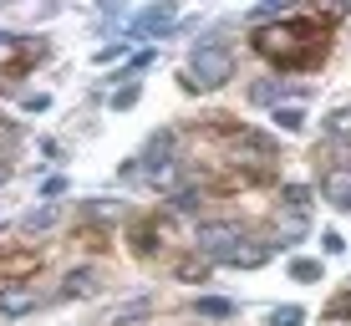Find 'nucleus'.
Returning a JSON list of instances; mask_svg holds the SVG:
<instances>
[{
    "mask_svg": "<svg viewBox=\"0 0 351 326\" xmlns=\"http://www.w3.org/2000/svg\"><path fill=\"white\" fill-rule=\"evenodd\" d=\"M71 250H82V255H102L107 250V224L102 220H87L71 229Z\"/></svg>",
    "mask_w": 351,
    "mask_h": 326,
    "instance_id": "obj_10",
    "label": "nucleus"
},
{
    "mask_svg": "<svg viewBox=\"0 0 351 326\" xmlns=\"http://www.w3.org/2000/svg\"><path fill=\"white\" fill-rule=\"evenodd\" d=\"M290 281H321V260L295 255V260H290Z\"/></svg>",
    "mask_w": 351,
    "mask_h": 326,
    "instance_id": "obj_19",
    "label": "nucleus"
},
{
    "mask_svg": "<svg viewBox=\"0 0 351 326\" xmlns=\"http://www.w3.org/2000/svg\"><path fill=\"white\" fill-rule=\"evenodd\" d=\"M178 26V16L173 10H138V16H132V36H163V31H173Z\"/></svg>",
    "mask_w": 351,
    "mask_h": 326,
    "instance_id": "obj_11",
    "label": "nucleus"
},
{
    "mask_svg": "<svg viewBox=\"0 0 351 326\" xmlns=\"http://www.w3.org/2000/svg\"><path fill=\"white\" fill-rule=\"evenodd\" d=\"M46 296L26 291V286H10V291H0V316H26V311H36Z\"/></svg>",
    "mask_w": 351,
    "mask_h": 326,
    "instance_id": "obj_12",
    "label": "nucleus"
},
{
    "mask_svg": "<svg viewBox=\"0 0 351 326\" xmlns=\"http://www.w3.org/2000/svg\"><path fill=\"white\" fill-rule=\"evenodd\" d=\"M46 56V36H0V87H16Z\"/></svg>",
    "mask_w": 351,
    "mask_h": 326,
    "instance_id": "obj_4",
    "label": "nucleus"
},
{
    "mask_svg": "<svg viewBox=\"0 0 351 326\" xmlns=\"http://www.w3.org/2000/svg\"><path fill=\"white\" fill-rule=\"evenodd\" d=\"M132 102H138V82H128L123 92H112V107H117V113H123V107H132Z\"/></svg>",
    "mask_w": 351,
    "mask_h": 326,
    "instance_id": "obj_24",
    "label": "nucleus"
},
{
    "mask_svg": "<svg viewBox=\"0 0 351 326\" xmlns=\"http://www.w3.org/2000/svg\"><path fill=\"white\" fill-rule=\"evenodd\" d=\"M193 311H199V316H209V321H229V316H234V301H224V296H199V301H193Z\"/></svg>",
    "mask_w": 351,
    "mask_h": 326,
    "instance_id": "obj_15",
    "label": "nucleus"
},
{
    "mask_svg": "<svg viewBox=\"0 0 351 326\" xmlns=\"http://www.w3.org/2000/svg\"><path fill=\"white\" fill-rule=\"evenodd\" d=\"M265 326H306V311L300 306H275L270 316H265Z\"/></svg>",
    "mask_w": 351,
    "mask_h": 326,
    "instance_id": "obj_18",
    "label": "nucleus"
},
{
    "mask_svg": "<svg viewBox=\"0 0 351 326\" xmlns=\"http://www.w3.org/2000/svg\"><path fill=\"white\" fill-rule=\"evenodd\" d=\"M234 77V51L224 41H199L189 51V67L178 71V87L184 92H214Z\"/></svg>",
    "mask_w": 351,
    "mask_h": 326,
    "instance_id": "obj_2",
    "label": "nucleus"
},
{
    "mask_svg": "<svg viewBox=\"0 0 351 326\" xmlns=\"http://www.w3.org/2000/svg\"><path fill=\"white\" fill-rule=\"evenodd\" d=\"M245 240H250V235H245L239 224H229V220H204V224H199V245H193V250L224 265L239 245H245Z\"/></svg>",
    "mask_w": 351,
    "mask_h": 326,
    "instance_id": "obj_5",
    "label": "nucleus"
},
{
    "mask_svg": "<svg viewBox=\"0 0 351 326\" xmlns=\"http://www.w3.org/2000/svg\"><path fill=\"white\" fill-rule=\"evenodd\" d=\"M123 46H128V41H107L102 51H97V62H117V56H123Z\"/></svg>",
    "mask_w": 351,
    "mask_h": 326,
    "instance_id": "obj_25",
    "label": "nucleus"
},
{
    "mask_svg": "<svg viewBox=\"0 0 351 326\" xmlns=\"http://www.w3.org/2000/svg\"><path fill=\"white\" fill-rule=\"evenodd\" d=\"M209 270H214V260H209V255H199V250H193V255H178V265H173L178 281H204Z\"/></svg>",
    "mask_w": 351,
    "mask_h": 326,
    "instance_id": "obj_13",
    "label": "nucleus"
},
{
    "mask_svg": "<svg viewBox=\"0 0 351 326\" xmlns=\"http://www.w3.org/2000/svg\"><path fill=\"white\" fill-rule=\"evenodd\" d=\"M280 199H285V204H280V209H295V214H311V189H306V184H285V189H280Z\"/></svg>",
    "mask_w": 351,
    "mask_h": 326,
    "instance_id": "obj_16",
    "label": "nucleus"
},
{
    "mask_svg": "<svg viewBox=\"0 0 351 326\" xmlns=\"http://www.w3.org/2000/svg\"><path fill=\"white\" fill-rule=\"evenodd\" d=\"M290 92H295L290 82H255V87H250V102L255 107H275L280 97H290Z\"/></svg>",
    "mask_w": 351,
    "mask_h": 326,
    "instance_id": "obj_14",
    "label": "nucleus"
},
{
    "mask_svg": "<svg viewBox=\"0 0 351 326\" xmlns=\"http://www.w3.org/2000/svg\"><path fill=\"white\" fill-rule=\"evenodd\" d=\"M46 224H56V204H46V209H36L31 220H21V229H26V235H36V229H46Z\"/></svg>",
    "mask_w": 351,
    "mask_h": 326,
    "instance_id": "obj_22",
    "label": "nucleus"
},
{
    "mask_svg": "<svg viewBox=\"0 0 351 326\" xmlns=\"http://www.w3.org/2000/svg\"><path fill=\"white\" fill-rule=\"evenodd\" d=\"M306 229H311V220H306V214L280 209V220L270 224V235H265V240H270L275 250H285V245H295V240H306Z\"/></svg>",
    "mask_w": 351,
    "mask_h": 326,
    "instance_id": "obj_7",
    "label": "nucleus"
},
{
    "mask_svg": "<svg viewBox=\"0 0 351 326\" xmlns=\"http://www.w3.org/2000/svg\"><path fill=\"white\" fill-rule=\"evenodd\" d=\"M346 21V5L331 10H311V16H280L270 26H255L250 46L260 62H270L275 71H316L331 56V36Z\"/></svg>",
    "mask_w": 351,
    "mask_h": 326,
    "instance_id": "obj_1",
    "label": "nucleus"
},
{
    "mask_svg": "<svg viewBox=\"0 0 351 326\" xmlns=\"http://www.w3.org/2000/svg\"><path fill=\"white\" fill-rule=\"evenodd\" d=\"M102 291V275H97V265H82V270H71L62 281V291H56V301H82V296H97Z\"/></svg>",
    "mask_w": 351,
    "mask_h": 326,
    "instance_id": "obj_8",
    "label": "nucleus"
},
{
    "mask_svg": "<svg viewBox=\"0 0 351 326\" xmlns=\"http://www.w3.org/2000/svg\"><path fill=\"white\" fill-rule=\"evenodd\" d=\"M128 250L143 265H163L178 250L173 220H168V214H138V220H128ZM173 265H178V255H173Z\"/></svg>",
    "mask_w": 351,
    "mask_h": 326,
    "instance_id": "obj_3",
    "label": "nucleus"
},
{
    "mask_svg": "<svg viewBox=\"0 0 351 326\" xmlns=\"http://www.w3.org/2000/svg\"><path fill=\"white\" fill-rule=\"evenodd\" d=\"M326 132H331V138H351V107H336V113L326 117Z\"/></svg>",
    "mask_w": 351,
    "mask_h": 326,
    "instance_id": "obj_21",
    "label": "nucleus"
},
{
    "mask_svg": "<svg viewBox=\"0 0 351 326\" xmlns=\"http://www.w3.org/2000/svg\"><path fill=\"white\" fill-rule=\"evenodd\" d=\"M321 250H326V255H341V250H346L341 229H326V235H321Z\"/></svg>",
    "mask_w": 351,
    "mask_h": 326,
    "instance_id": "obj_23",
    "label": "nucleus"
},
{
    "mask_svg": "<svg viewBox=\"0 0 351 326\" xmlns=\"http://www.w3.org/2000/svg\"><path fill=\"white\" fill-rule=\"evenodd\" d=\"M5 178H10V163H5V159H0V184H5Z\"/></svg>",
    "mask_w": 351,
    "mask_h": 326,
    "instance_id": "obj_27",
    "label": "nucleus"
},
{
    "mask_svg": "<svg viewBox=\"0 0 351 326\" xmlns=\"http://www.w3.org/2000/svg\"><path fill=\"white\" fill-rule=\"evenodd\" d=\"M321 316L326 321H341V326H351V291H341V296H331V301H326V311H321Z\"/></svg>",
    "mask_w": 351,
    "mask_h": 326,
    "instance_id": "obj_17",
    "label": "nucleus"
},
{
    "mask_svg": "<svg viewBox=\"0 0 351 326\" xmlns=\"http://www.w3.org/2000/svg\"><path fill=\"white\" fill-rule=\"evenodd\" d=\"M41 265H46L41 250H31V245H5V250H0V286H26L31 275H41Z\"/></svg>",
    "mask_w": 351,
    "mask_h": 326,
    "instance_id": "obj_6",
    "label": "nucleus"
},
{
    "mask_svg": "<svg viewBox=\"0 0 351 326\" xmlns=\"http://www.w3.org/2000/svg\"><path fill=\"white\" fill-rule=\"evenodd\" d=\"M275 255H280V250H275L270 240H245V245H239L224 265H234V270H255V265H270Z\"/></svg>",
    "mask_w": 351,
    "mask_h": 326,
    "instance_id": "obj_9",
    "label": "nucleus"
},
{
    "mask_svg": "<svg viewBox=\"0 0 351 326\" xmlns=\"http://www.w3.org/2000/svg\"><path fill=\"white\" fill-rule=\"evenodd\" d=\"M275 123H280L285 132H300L306 128V107H275Z\"/></svg>",
    "mask_w": 351,
    "mask_h": 326,
    "instance_id": "obj_20",
    "label": "nucleus"
},
{
    "mask_svg": "<svg viewBox=\"0 0 351 326\" xmlns=\"http://www.w3.org/2000/svg\"><path fill=\"white\" fill-rule=\"evenodd\" d=\"M41 194H46V199H56V194H66V178H62V174H56V178H46V184H41Z\"/></svg>",
    "mask_w": 351,
    "mask_h": 326,
    "instance_id": "obj_26",
    "label": "nucleus"
}]
</instances>
